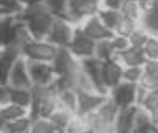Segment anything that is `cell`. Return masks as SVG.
Wrapping results in <instances>:
<instances>
[{
  "label": "cell",
  "mask_w": 158,
  "mask_h": 133,
  "mask_svg": "<svg viewBox=\"0 0 158 133\" xmlns=\"http://www.w3.org/2000/svg\"><path fill=\"white\" fill-rule=\"evenodd\" d=\"M18 2L22 3L25 8H28V7H35V5L44 3V0H18Z\"/></svg>",
  "instance_id": "37"
},
{
  "label": "cell",
  "mask_w": 158,
  "mask_h": 133,
  "mask_svg": "<svg viewBox=\"0 0 158 133\" xmlns=\"http://www.w3.org/2000/svg\"><path fill=\"white\" fill-rule=\"evenodd\" d=\"M135 2H138V0H135Z\"/></svg>",
  "instance_id": "41"
},
{
  "label": "cell",
  "mask_w": 158,
  "mask_h": 133,
  "mask_svg": "<svg viewBox=\"0 0 158 133\" xmlns=\"http://www.w3.org/2000/svg\"><path fill=\"white\" fill-rule=\"evenodd\" d=\"M115 58L123 67H143V64L147 62V56L143 53V49L132 48V46L122 53H117Z\"/></svg>",
  "instance_id": "17"
},
{
  "label": "cell",
  "mask_w": 158,
  "mask_h": 133,
  "mask_svg": "<svg viewBox=\"0 0 158 133\" xmlns=\"http://www.w3.org/2000/svg\"><path fill=\"white\" fill-rule=\"evenodd\" d=\"M81 66L84 69V72L87 74V77L91 79L94 89H96L97 92L104 94V95H107V91L104 89V84H102V61H99L97 58H86L81 61Z\"/></svg>",
  "instance_id": "13"
},
{
  "label": "cell",
  "mask_w": 158,
  "mask_h": 133,
  "mask_svg": "<svg viewBox=\"0 0 158 133\" xmlns=\"http://www.w3.org/2000/svg\"><path fill=\"white\" fill-rule=\"evenodd\" d=\"M137 110H138V105L118 108L115 120H114V133H133Z\"/></svg>",
  "instance_id": "14"
},
{
  "label": "cell",
  "mask_w": 158,
  "mask_h": 133,
  "mask_svg": "<svg viewBox=\"0 0 158 133\" xmlns=\"http://www.w3.org/2000/svg\"><path fill=\"white\" fill-rule=\"evenodd\" d=\"M143 53H145L147 59L152 61H158V33H150L145 46H143Z\"/></svg>",
  "instance_id": "31"
},
{
  "label": "cell",
  "mask_w": 158,
  "mask_h": 133,
  "mask_svg": "<svg viewBox=\"0 0 158 133\" xmlns=\"http://www.w3.org/2000/svg\"><path fill=\"white\" fill-rule=\"evenodd\" d=\"M8 97L12 103H17L20 107H25L30 110L31 105V89H15L8 86Z\"/></svg>",
  "instance_id": "22"
},
{
  "label": "cell",
  "mask_w": 158,
  "mask_h": 133,
  "mask_svg": "<svg viewBox=\"0 0 158 133\" xmlns=\"http://www.w3.org/2000/svg\"><path fill=\"white\" fill-rule=\"evenodd\" d=\"M74 117H76V115H74V113H71L69 110L58 107L56 110H54L51 115H49V122L53 123V127L56 128L58 131H64V130L69 127V123L73 122Z\"/></svg>",
  "instance_id": "21"
},
{
  "label": "cell",
  "mask_w": 158,
  "mask_h": 133,
  "mask_svg": "<svg viewBox=\"0 0 158 133\" xmlns=\"http://www.w3.org/2000/svg\"><path fill=\"white\" fill-rule=\"evenodd\" d=\"M17 18L25 23L33 39H46L56 17L46 8L44 3H40L35 7L23 8V12L17 15Z\"/></svg>",
  "instance_id": "1"
},
{
  "label": "cell",
  "mask_w": 158,
  "mask_h": 133,
  "mask_svg": "<svg viewBox=\"0 0 158 133\" xmlns=\"http://www.w3.org/2000/svg\"><path fill=\"white\" fill-rule=\"evenodd\" d=\"M97 15L99 18L102 20V23L110 30V31H115L118 22L122 18V13L117 12V10H106V8H99L97 10Z\"/></svg>",
  "instance_id": "26"
},
{
  "label": "cell",
  "mask_w": 158,
  "mask_h": 133,
  "mask_svg": "<svg viewBox=\"0 0 158 133\" xmlns=\"http://www.w3.org/2000/svg\"><path fill=\"white\" fill-rule=\"evenodd\" d=\"M0 115H2V120L7 123V122H12V120H17V118H22L25 115H28V108L8 102L7 105L0 107ZM5 123H3V125H5Z\"/></svg>",
  "instance_id": "24"
},
{
  "label": "cell",
  "mask_w": 158,
  "mask_h": 133,
  "mask_svg": "<svg viewBox=\"0 0 158 133\" xmlns=\"http://www.w3.org/2000/svg\"><path fill=\"white\" fill-rule=\"evenodd\" d=\"M110 41H112V46H114V49H115V53H122V51H125V49L130 48L128 38L120 36V34H114V36L110 38Z\"/></svg>",
  "instance_id": "34"
},
{
  "label": "cell",
  "mask_w": 158,
  "mask_h": 133,
  "mask_svg": "<svg viewBox=\"0 0 158 133\" xmlns=\"http://www.w3.org/2000/svg\"><path fill=\"white\" fill-rule=\"evenodd\" d=\"M123 3H125V0H101V2H99V8L117 10V12H120Z\"/></svg>",
  "instance_id": "35"
},
{
  "label": "cell",
  "mask_w": 158,
  "mask_h": 133,
  "mask_svg": "<svg viewBox=\"0 0 158 133\" xmlns=\"http://www.w3.org/2000/svg\"><path fill=\"white\" fill-rule=\"evenodd\" d=\"M28 133H58V130L53 127L49 118H31Z\"/></svg>",
  "instance_id": "30"
},
{
  "label": "cell",
  "mask_w": 158,
  "mask_h": 133,
  "mask_svg": "<svg viewBox=\"0 0 158 133\" xmlns=\"http://www.w3.org/2000/svg\"><path fill=\"white\" fill-rule=\"evenodd\" d=\"M0 8L5 15H13L17 17L23 12V5L18 2V0H0Z\"/></svg>",
  "instance_id": "32"
},
{
  "label": "cell",
  "mask_w": 158,
  "mask_h": 133,
  "mask_svg": "<svg viewBox=\"0 0 158 133\" xmlns=\"http://www.w3.org/2000/svg\"><path fill=\"white\" fill-rule=\"evenodd\" d=\"M28 62V74L33 86H53L56 81V72L51 62H38V61H27Z\"/></svg>",
  "instance_id": "9"
},
{
  "label": "cell",
  "mask_w": 158,
  "mask_h": 133,
  "mask_svg": "<svg viewBox=\"0 0 158 133\" xmlns=\"http://www.w3.org/2000/svg\"><path fill=\"white\" fill-rule=\"evenodd\" d=\"M115 49L112 46L110 39H102V41H96V46H94V58H97L99 61L106 62L110 61V59L115 58Z\"/></svg>",
  "instance_id": "23"
},
{
  "label": "cell",
  "mask_w": 158,
  "mask_h": 133,
  "mask_svg": "<svg viewBox=\"0 0 158 133\" xmlns=\"http://www.w3.org/2000/svg\"><path fill=\"white\" fill-rule=\"evenodd\" d=\"M120 13L125 18H132L135 22L143 23V13H142L140 7H138V2H135V0H125V3L120 8Z\"/></svg>",
  "instance_id": "27"
},
{
  "label": "cell",
  "mask_w": 158,
  "mask_h": 133,
  "mask_svg": "<svg viewBox=\"0 0 158 133\" xmlns=\"http://www.w3.org/2000/svg\"><path fill=\"white\" fill-rule=\"evenodd\" d=\"M150 30H148L145 25H142V26H138L135 31H133L130 36H128V41H130V46L132 48H138V49H143L145 46L148 36H150Z\"/></svg>",
  "instance_id": "28"
},
{
  "label": "cell",
  "mask_w": 158,
  "mask_h": 133,
  "mask_svg": "<svg viewBox=\"0 0 158 133\" xmlns=\"http://www.w3.org/2000/svg\"><path fill=\"white\" fill-rule=\"evenodd\" d=\"M7 86L15 87V89H31L33 87V82L28 74V62L23 56H20L17 59V62L13 64L12 71H10V76H8Z\"/></svg>",
  "instance_id": "12"
},
{
  "label": "cell",
  "mask_w": 158,
  "mask_h": 133,
  "mask_svg": "<svg viewBox=\"0 0 158 133\" xmlns=\"http://www.w3.org/2000/svg\"><path fill=\"white\" fill-rule=\"evenodd\" d=\"M3 15H5V13L2 12V8H0V17H3Z\"/></svg>",
  "instance_id": "39"
},
{
  "label": "cell",
  "mask_w": 158,
  "mask_h": 133,
  "mask_svg": "<svg viewBox=\"0 0 158 133\" xmlns=\"http://www.w3.org/2000/svg\"><path fill=\"white\" fill-rule=\"evenodd\" d=\"M58 99L53 86H33L31 87V105L28 115L31 118H49L56 110Z\"/></svg>",
  "instance_id": "2"
},
{
  "label": "cell",
  "mask_w": 158,
  "mask_h": 133,
  "mask_svg": "<svg viewBox=\"0 0 158 133\" xmlns=\"http://www.w3.org/2000/svg\"><path fill=\"white\" fill-rule=\"evenodd\" d=\"M0 133H2V131H0Z\"/></svg>",
  "instance_id": "42"
},
{
  "label": "cell",
  "mask_w": 158,
  "mask_h": 133,
  "mask_svg": "<svg viewBox=\"0 0 158 133\" xmlns=\"http://www.w3.org/2000/svg\"><path fill=\"white\" fill-rule=\"evenodd\" d=\"M22 56L20 49L15 46H7L0 49V86H7L8 84V76L12 71L13 64L17 59Z\"/></svg>",
  "instance_id": "16"
},
{
  "label": "cell",
  "mask_w": 158,
  "mask_h": 133,
  "mask_svg": "<svg viewBox=\"0 0 158 133\" xmlns=\"http://www.w3.org/2000/svg\"><path fill=\"white\" fill-rule=\"evenodd\" d=\"M74 30H76V25L71 20L56 17L53 22V26L46 36V41L53 43L58 48H68V44L74 34Z\"/></svg>",
  "instance_id": "4"
},
{
  "label": "cell",
  "mask_w": 158,
  "mask_h": 133,
  "mask_svg": "<svg viewBox=\"0 0 158 133\" xmlns=\"http://www.w3.org/2000/svg\"><path fill=\"white\" fill-rule=\"evenodd\" d=\"M107 100V95L99 94L96 91H79L77 92V113L79 117H86L89 113L96 112L104 102Z\"/></svg>",
  "instance_id": "11"
},
{
  "label": "cell",
  "mask_w": 158,
  "mask_h": 133,
  "mask_svg": "<svg viewBox=\"0 0 158 133\" xmlns=\"http://www.w3.org/2000/svg\"><path fill=\"white\" fill-rule=\"evenodd\" d=\"M77 26L81 28L84 34H87L92 41H102V39H110L114 36V31H110L106 25L102 23V20L99 18V15H91V17L84 18L81 23H77Z\"/></svg>",
  "instance_id": "8"
},
{
  "label": "cell",
  "mask_w": 158,
  "mask_h": 133,
  "mask_svg": "<svg viewBox=\"0 0 158 133\" xmlns=\"http://www.w3.org/2000/svg\"><path fill=\"white\" fill-rule=\"evenodd\" d=\"M59 51L58 46L46 39H31L23 48H20V54L27 61H38V62H53Z\"/></svg>",
  "instance_id": "3"
},
{
  "label": "cell",
  "mask_w": 158,
  "mask_h": 133,
  "mask_svg": "<svg viewBox=\"0 0 158 133\" xmlns=\"http://www.w3.org/2000/svg\"><path fill=\"white\" fill-rule=\"evenodd\" d=\"M107 99L117 108L137 105V84L125 82V81L118 82L115 87H112L107 92Z\"/></svg>",
  "instance_id": "5"
},
{
  "label": "cell",
  "mask_w": 158,
  "mask_h": 133,
  "mask_svg": "<svg viewBox=\"0 0 158 133\" xmlns=\"http://www.w3.org/2000/svg\"><path fill=\"white\" fill-rule=\"evenodd\" d=\"M30 125H31V117L25 115L22 118H17V120L7 122L2 128V133H28Z\"/></svg>",
  "instance_id": "25"
},
{
  "label": "cell",
  "mask_w": 158,
  "mask_h": 133,
  "mask_svg": "<svg viewBox=\"0 0 158 133\" xmlns=\"http://www.w3.org/2000/svg\"><path fill=\"white\" fill-rule=\"evenodd\" d=\"M133 133H156V125L153 122L150 112L142 107H138V110H137Z\"/></svg>",
  "instance_id": "19"
},
{
  "label": "cell",
  "mask_w": 158,
  "mask_h": 133,
  "mask_svg": "<svg viewBox=\"0 0 158 133\" xmlns=\"http://www.w3.org/2000/svg\"><path fill=\"white\" fill-rule=\"evenodd\" d=\"M51 64H53L54 72H56V77L68 79L79 66H81V61H79L77 58H74L68 48H59L56 58H54V61Z\"/></svg>",
  "instance_id": "10"
},
{
  "label": "cell",
  "mask_w": 158,
  "mask_h": 133,
  "mask_svg": "<svg viewBox=\"0 0 158 133\" xmlns=\"http://www.w3.org/2000/svg\"><path fill=\"white\" fill-rule=\"evenodd\" d=\"M142 25H143V23L135 22V20H132V18L122 17L120 22H118V25H117V28H115V31H114V34H120V36L128 38L138 26H142Z\"/></svg>",
  "instance_id": "29"
},
{
  "label": "cell",
  "mask_w": 158,
  "mask_h": 133,
  "mask_svg": "<svg viewBox=\"0 0 158 133\" xmlns=\"http://www.w3.org/2000/svg\"><path fill=\"white\" fill-rule=\"evenodd\" d=\"M10 102V97H8V86H0V107L7 105Z\"/></svg>",
  "instance_id": "36"
},
{
  "label": "cell",
  "mask_w": 158,
  "mask_h": 133,
  "mask_svg": "<svg viewBox=\"0 0 158 133\" xmlns=\"http://www.w3.org/2000/svg\"><path fill=\"white\" fill-rule=\"evenodd\" d=\"M3 123H5V122L2 120V115H0V131H2V128H3Z\"/></svg>",
  "instance_id": "38"
},
{
  "label": "cell",
  "mask_w": 158,
  "mask_h": 133,
  "mask_svg": "<svg viewBox=\"0 0 158 133\" xmlns=\"http://www.w3.org/2000/svg\"><path fill=\"white\" fill-rule=\"evenodd\" d=\"M15 20H17V17H13V15L0 17V49L7 46H13Z\"/></svg>",
  "instance_id": "18"
},
{
  "label": "cell",
  "mask_w": 158,
  "mask_h": 133,
  "mask_svg": "<svg viewBox=\"0 0 158 133\" xmlns=\"http://www.w3.org/2000/svg\"><path fill=\"white\" fill-rule=\"evenodd\" d=\"M122 74H123V66L117 61V58L102 62V84H104V89L109 92L112 87H115L118 82H122Z\"/></svg>",
  "instance_id": "15"
},
{
  "label": "cell",
  "mask_w": 158,
  "mask_h": 133,
  "mask_svg": "<svg viewBox=\"0 0 158 133\" xmlns=\"http://www.w3.org/2000/svg\"><path fill=\"white\" fill-rule=\"evenodd\" d=\"M142 76H143V67H123L122 81L138 84L142 81Z\"/></svg>",
  "instance_id": "33"
},
{
  "label": "cell",
  "mask_w": 158,
  "mask_h": 133,
  "mask_svg": "<svg viewBox=\"0 0 158 133\" xmlns=\"http://www.w3.org/2000/svg\"><path fill=\"white\" fill-rule=\"evenodd\" d=\"M94 46H96V41H92L87 34H84L81 31V28L76 25L74 34H73L69 44H68V49L71 51V54L74 58H77L79 61H82V59H86V58L94 56Z\"/></svg>",
  "instance_id": "7"
},
{
  "label": "cell",
  "mask_w": 158,
  "mask_h": 133,
  "mask_svg": "<svg viewBox=\"0 0 158 133\" xmlns=\"http://www.w3.org/2000/svg\"><path fill=\"white\" fill-rule=\"evenodd\" d=\"M56 99L61 108H66L74 115L77 113V92L73 87H64L56 91Z\"/></svg>",
  "instance_id": "20"
},
{
  "label": "cell",
  "mask_w": 158,
  "mask_h": 133,
  "mask_svg": "<svg viewBox=\"0 0 158 133\" xmlns=\"http://www.w3.org/2000/svg\"><path fill=\"white\" fill-rule=\"evenodd\" d=\"M156 133H158V125H156Z\"/></svg>",
  "instance_id": "40"
},
{
  "label": "cell",
  "mask_w": 158,
  "mask_h": 133,
  "mask_svg": "<svg viewBox=\"0 0 158 133\" xmlns=\"http://www.w3.org/2000/svg\"><path fill=\"white\" fill-rule=\"evenodd\" d=\"M99 10V0H68L66 18L74 25L81 23L84 18L96 15Z\"/></svg>",
  "instance_id": "6"
}]
</instances>
